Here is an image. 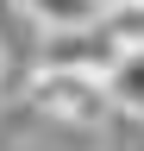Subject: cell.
I'll use <instances>...</instances> for the list:
<instances>
[{
  "instance_id": "7a4b0ae2",
  "label": "cell",
  "mask_w": 144,
  "mask_h": 151,
  "mask_svg": "<svg viewBox=\"0 0 144 151\" xmlns=\"http://www.w3.org/2000/svg\"><path fill=\"white\" fill-rule=\"evenodd\" d=\"M119 57V44L106 38V25H63V32H44L38 44V69H88V76H106V63Z\"/></svg>"
},
{
  "instance_id": "277c9868",
  "label": "cell",
  "mask_w": 144,
  "mask_h": 151,
  "mask_svg": "<svg viewBox=\"0 0 144 151\" xmlns=\"http://www.w3.org/2000/svg\"><path fill=\"white\" fill-rule=\"evenodd\" d=\"M31 25L44 32H63V25H94L100 19V0H13Z\"/></svg>"
},
{
  "instance_id": "6da1fadb",
  "label": "cell",
  "mask_w": 144,
  "mask_h": 151,
  "mask_svg": "<svg viewBox=\"0 0 144 151\" xmlns=\"http://www.w3.org/2000/svg\"><path fill=\"white\" fill-rule=\"evenodd\" d=\"M25 101L38 113H50V120H63V126H100L106 113H113L106 82L88 76V69H38L25 82Z\"/></svg>"
},
{
  "instance_id": "3957f363",
  "label": "cell",
  "mask_w": 144,
  "mask_h": 151,
  "mask_svg": "<svg viewBox=\"0 0 144 151\" xmlns=\"http://www.w3.org/2000/svg\"><path fill=\"white\" fill-rule=\"evenodd\" d=\"M100 82H106V101H113L119 113H138V120H144V44L119 50Z\"/></svg>"
},
{
  "instance_id": "5b68a950",
  "label": "cell",
  "mask_w": 144,
  "mask_h": 151,
  "mask_svg": "<svg viewBox=\"0 0 144 151\" xmlns=\"http://www.w3.org/2000/svg\"><path fill=\"white\" fill-rule=\"evenodd\" d=\"M100 25H106V38H113L119 50L144 44V0H106V6H100Z\"/></svg>"
}]
</instances>
